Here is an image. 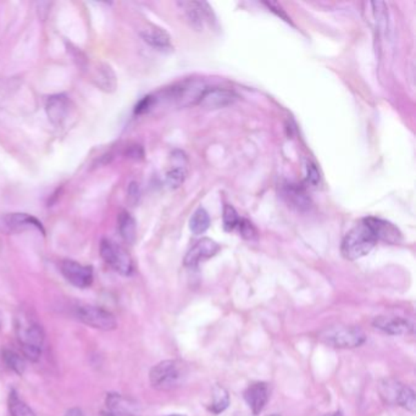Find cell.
I'll return each mask as SVG.
<instances>
[{
    "mask_svg": "<svg viewBox=\"0 0 416 416\" xmlns=\"http://www.w3.org/2000/svg\"><path fill=\"white\" fill-rule=\"evenodd\" d=\"M376 243L377 238L374 231L364 219L344 236L342 240V256L348 260H357L368 256L374 249Z\"/></svg>",
    "mask_w": 416,
    "mask_h": 416,
    "instance_id": "cell-1",
    "label": "cell"
},
{
    "mask_svg": "<svg viewBox=\"0 0 416 416\" xmlns=\"http://www.w3.org/2000/svg\"><path fill=\"white\" fill-rule=\"evenodd\" d=\"M17 333L22 354L30 362H38L44 344V331L37 321L22 315L17 318Z\"/></svg>",
    "mask_w": 416,
    "mask_h": 416,
    "instance_id": "cell-2",
    "label": "cell"
},
{
    "mask_svg": "<svg viewBox=\"0 0 416 416\" xmlns=\"http://www.w3.org/2000/svg\"><path fill=\"white\" fill-rule=\"evenodd\" d=\"M187 365L181 360H164L150 370V384L158 391L176 390L187 379Z\"/></svg>",
    "mask_w": 416,
    "mask_h": 416,
    "instance_id": "cell-3",
    "label": "cell"
},
{
    "mask_svg": "<svg viewBox=\"0 0 416 416\" xmlns=\"http://www.w3.org/2000/svg\"><path fill=\"white\" fill-rule=\"evenodd\" d=\"M319 338L329 347L340 349L360 347L366 341V336L362 329L357 326L347 325L327 327L320 332Z\"/></svg>",
    "mask_w": 416,
    "mask_h": 416,
    "instance_id": "cell-4",
    "label": "cell"
},
{
    "mask_svg": "<svg viewBox=\"0 0 416 416\" xmlns=\"http://www.w3.org/2000/svg\"><path fill=\"white\" fill-rule=\"evenodd\" d=\"M101 256L109 267L123 276H129L134 272V260L128 251L114 240H103Z\"/></svg>",
    "mask_w": 416,
    "mask_h": 416,
    "instance_id": "cell-5",
    "label": "cell"
},
{
    "mask_svg": "<svg viewBox=\"0 0 416 416\" xmlns=\"http://www.w3.org/2000/svg\"><path fill=\"white\" fill-rule=\"evenodd\" d=\"M77 318L85 325L101 331H112L118 326V321L114 314H112L109 310L103 309L99 306H92V305L79 306Z\"/></svg>",
    "mask_w": 416,
    "mask_h": 416,
    "instance_id": "cell-6",
    "label": "cell"
},
{
    "mask_svg": "<svg viewBox=\"0 0 416 416\" xmlns=\"http://www.w3.org/2000/svg\"><path fill=\"white\" fill-rule=\"evenodd\" d=\"M205 90L207 88L200 81H185L167 90L165 92L166 98L176 102L182 107H188L196 103L198 104Z\"/></svg>",
    "mask_w": 416,
    "mask_h": 416,
    "instance_id": "cell-7",
    "label": "cell"
},
{
    "mask_svg": "<svg viewBox=\"0 0 416 416\" xmlns=\"http://www.w3.org/2000/svg\"><path fill=\"white\" fill-rule=\"evenodd\" d=\"M381 393L388 403L398 404L411 413L415 411V393L404 384H400L395 381H384Z\"/></svg>",
    "mask_w": 416,
    "mask_h": 416,
    "instance_id": "cell-8",
    "label": "cell"
},
{
    "mask_svg": "<svg viewBox=\"0 0 416 416\" xmlns=\"http://www.w3.org/2000/svg\"><path fill=\"white\" fill-rule=\"evenodd\" d=\"M60 271L67 281L77 289H87L93 282V269L74 260H64L60 264Z\"/></svg>",
    "mask_w": 416,
    "mask_h": 416,
    "instance_id": "cell-9",
    "label": "cell"
},
{
    "mask_svg": "<svg viewBox=\"0 0 416 416\" xmlns=\"http://www.w3.org/2000/svg\"><path fill=\"white\" fill-rule=\"evenodd\" d=\"M220 251V246L215 240L210 238H202L187 251L185 256V265L189 267H196L199 262L216 256Z\"/></svg>",
    "mask_w": 416,
    "mask_h": 416,
    "instance_id": "cell-10",
    "label": "cell"
},
{
    "mask_svg": "<svg viewBox=\"0 0 416 416\" xmlns=\"http://www.w3.org/2000/svg\"><path fill=\"white\" fill-rule=\"evenodd\" d=\"M71 110V103L65 94H54L49 96L45 102V112L49 121L55 126H63L67 120Z\"/></svg>",
    "mask_w": 416,
    "mask_h": 416,
    "instance_id": "cell-11",
    "label": "cell"
},
{
    "mask_svg": "<svg viewBox=\"0 0 416 416\" xmlns=\"http://www.w3.org/2000/svg\"><path fill=\"white\" fill-rule=\"evenodd\" d=\"M237 101L235 92L225 88H207L198 104L204 109H220L229 107Z\"/></svg>",
    "mask_w": 416,
    "mask_h": 416,
    "instance_id": "cell-12",
    "label": "cell"
},
{
    "mask_svg": "<svg viewBox=\"0 0 416 416\" xmlns=\"http://www.w3.org/2000/svg\"><path fill=\"white\" fill-rule=\"evenodd\" d=\"M374 326L391 336H406L414 332V325L410 321L399 316H377Z\"/></svg>",
    "mask_w": 416,
    "mask_h": 416,
    "instance_id": "cell-13",
    "label": "cell"
},
{
    "mask_svg": "<svg viewBox=\"0 0 416 416\" xmlns=\"http://www.w3.org/2000/svg\"><path fill=\"white\" fill-rule=\"evenodd\" d=\"M270 392L265 382H256L251 384L245 392V399L254 415H259L269 402Z\"/></svg>",
    "mask_w": 416,
    "mask_h": 416,
    "instance_id": "cell-14",
    "label": "cell"
},
{
    "mask_svg": "<svg viewBox=\"0 0 416 416\" xmlns=\"http://www.w3.org/2000/svg\"><path fill=\"white\" fill-rule=\"evenodd\" d=\"M365 221L374 231L377 240H384L390 245H397L402 240V233H400L399 229L388 221L377 219V218H368V219H365Z\"/></svg>",
    "mask_w": 416,
    "mask_h": 416,
    "instance_id": "cell-15",
    "label": "cell"
},
{
    "mask_svg": "<svg viewBox=\"0 0 416 416\" xmlns=\"http://www.w3.org/2000/svg\"><path fill=\"white\" fill-rule=\"evenodd\" d=\"M282 197L291 208H294L298 211H305L311 207L308 193L305 192L303 187L293 183H287L282 186Z\"/></svg>",
    "mask_w": 416,
    "mask_h": 416,
    "instance_id": "cell-16",
    "label": "cell"
},
{
    "mask_svg": "<svg viewBox=\"0 0 416 416\" xmlns=\"http://www.w3.org/2000/svg\"><path fill=\"white\" fill-rule=\"evenodd\" d=\"M182 8H185L188 20L191 21L193 27L202 28L204 22H210L211 10L207 3H199V1H183L181 3Z\"/></svg>",
    "mask_w": 416,
    "mask_h": 416,
    "instance_id": "cell-17",
    "label": "cell"
},
{
    "mask_svg": "<svg viewBox=\"0 0 416 416\" xmlns=\"http://www.w3.org/2000/svg\"><path fill=\"white\" fill-rule=\"evenodd\" d=\"M4 224L11 231H26V229H38L44 233L42 224L32 215L28 214H9L4 218Z\"/></svg>",
    "mask_w": 416,
    "mask_h": 416,
    "instance_id": "cell-18",
    "label": "cell"
},
{
    "mask_svg": "<svg viewBox=\"0 0 416 416\" xmlns=\"http://www.w3.org/2000/svg\"><path fill=\"white\" fill-rule=\"evenodd\" d=\"M93 81L102 91L112 93L116 90V76L109 65H98L93 72Z\"/></svg>",
    "mask_w": 416,
    "mask_h": 416,
    "instance_id": "cell-19",
    "label": "cell"
},
{
    "mask_svg": "<svg viewBox=\"0 0 416 416\" xmlns=\"http://www.w3.org/2000/svg\"><path fill=\"white\" fill-rule=\"evenodd\" d=\"M141 36L145 39V42L148 43L153 48L159 50L171 48V37L163 28L155 26L148 27L141 32Z\"/></svg>",
    "mask_w": 416,
    "mask_h": 416,
    "instance_id": "cell-20",
    "label": "cell"
},
{
    "mask_svg": "<svg viewBox=\"0 0 416 416\" xmlns=\"http://www.w3.org/2000/svg\"><path fill=\"white\" fill-rule=\"evenodd\" d=\"M118 231L126 243H134L137 237V225L134 216L127 211H123L118 215Z\"/></svg>",
    "mask_w": 416,
    "mask_h": 416,
    "instance_id": "cell-21",
    "label": "cell"
},
{
    "mask_svg": "<svg viewBox=\"0 0 416 416\" xmlns=\"http://www.w3.org/2000/svg\"><path fill=\"white\" fill-rule=\"evenodd\" d=\"M107 404L109 410L103 413L102 416H136L121 395H107Z\"/></svg>",
    "mask_w": 416,
    "mask_h": 416,
    "instance_id": "cell-22",
    "label": "cell"
},
{
    "mask_svg": "<svg viewBox=\"0 0 416 416\" xmlns=\"http://www.w3.org/2000/svg\"><path fill=\"white\" fill-rule=\"evenodd\" d=\"M209 226H210V218H209L208 211L203 208L197 209L189 220L191 231L194 235H203L207 232Z\"/></svg>",
    "mask_w": 416,
    "mask_h": 416,
    "instance_id": "cell-23",
    "label": "cell"
},
{
    "mask_svg": "<svg viewBox=\"0 0 416 416\" xmlns=\"http://www.w3.org/2000/svg\"><path fill=\"white\" fill-rule=\"evenodd\" d=\"M1 357H3L6 366L12 370L15 374L22 375L25 373V370H26V360L19 353L10 351V349H4L1 352Z\"/></svg>",
    "mask_w": 416,
    "mask_h": 416,
    "instance_id": "cell-24",
    "label": "cell"
},
{
    "mask_svg": "<svg viewBox=\"0 0 416 416\" xmlns=\"http://www.w3.org/2000/svg\"><path fill=\"white\" fill-rule=\"evenodd\" d=\"M9 411L11 416H36L32 409L17 395V391H11L9 395Z\"/></svg>",
    "mask_w": 416,
    "mask_h": 416,
    "instance_id": "cell-25",
    "label": "cell"
},
{
    "mask_svg": "<svg viewBox=\"0 0 416 416\" xmlns=\"http://www.w3.org/2000/svg\"><path fill=\"white\" fill-rule=\"evenodd\" d=\"M229 397L227 391L221 386H216L213 391V403L210 406V410L215 414H220L229 406Z\"/></svg>",
    "mask_w": 416,
    "mask_h": 416,
    "instance_id": "cell-26",
    "label": "cell"
},
{
    "mask_svg": "<svg viewBox=\"0 0 416 416\" xmlns=\"http://www.w3.org/2000/svg\"><path fill=\"white\" fill-rule=\"evenodd\" d=\"M187 172L183 167H174L166 174V183L170 188H178L186 180Z\"/></svg>",
    "mask_w": 416,
    "mask_h": 416,
    "instance_id": "cell-27",
    "label": "cell"
},
{
    "mask_svg": "<svg viewBox=\"0 0 416 416\" xmlns=\"http://www.w3.org/2000/svg\"><path fill=\"white\" fill-rule=\"evenodd\" d=\"M242 218L236 211V209L232 205L226 204L224 208V225L226 231H235L237 226L240 224Z\"/></svg>",
    "mask_w": 416,
    "mask_h": 416,
    "instance_id": "cell-28",
    "label": "cell"
},
{
    "mask_svg": "<svg viewBox=\"0 0 416 416\" xmlns=\"http://www.w3.org/2000/svg\"><path fill=\"white\" fill-rule=\"evenodd\" d=\"M306 182L313 187H316L320 183V171L311 161L306 164Z\"/></svg>",
    "mask_w": 416,
    "mask_h": 416,
    "instance_id": "cell-29",
    "label": "cell"
},
{
    "mask_svg": "<svg viewBox=\"0 0 416 416\" xmlns=\"http://www.w3.org/2000/svg\"><path fill=\"white\" fill-rule=\"evenodd\" d=\"M236 229H238L240 236L245 237L246 240H253L256 236V229H254V226L246 219H240V224Z\"/></svg>",
    "mask_w": 416,
    "mask_h": 416,
    "instance_id": "cell-30",
    "label": "cell"
},
{
    "mask_svg": "<svg viewBox=\"0 0 416 416\" xmlns=\"http://www.w3.org/2000/svg\"><path fill=\"white\" fill-rule=\"evenodd\" d=\"M139 199V187L136 182H132L128 187V202L136 205Z\"/></svg>",
    "mask_w": 416,
    "mask_h": 416,
    "instance_id": "cell-31",
    "label": "cell"
},
{
    "mask_svg": "<svg viewBox=\"0 0 416 416\" xmlns=\"http://www.w3.org/2000/svg\"><path fill=\"white\" fill-rule=\"evenodd\" d=\"M265 6H269V8H270L271 11H273V12H278V17H282V19H284L286 21H291L289 17H287V15H286V12L282 10V8H281V6H278V3H265Z\"/></svg>",
    "mask_w": 416,
    "mask_h": 416,
    "instance_id": "cell-32",
    "label": "cell"
},
{
    "mask_svg": "<svg viewBox=\"0 0 416 416\" xmlns=\"http://www.w3.org/2000/svg\"><path fill=\"white\" fill-rule=\"evenodd\" d=\"M127 154L129 158L138 159V158H142V156H143V150H142V148H141L139 145H134V147H132V148L129 149Z\"/></svg>",
    "mask_w": 416,
    "mask_h": 416,
    "instance_id": "cell-33",
    "label": "cell"
},
{
    "mask_svg": "<svg viewBox=\"0 0 416 416\" xmlns=\"http://www.w3.org/2000/svg\"><path fill=\"white\" fill-rule=\"evenodd\" d=\"M64 416H85V414H83V411L81 410L80 408H72V409L66 411Z\"/></svg>",
    "mask_w": 416,
    "mask_h": 416,
    "instance_id": "cell-34",
    "label": "cell"
},
{
    "mask_svg": "<svg viewBox=\"0 0 416 416\" xmlns=\"http://www.w3.org/2000/svg\"><path fill=\"white\" fill-rule=\"evenodd\" d=\"M325 416H343V415H342L341 411H335V413H330V414H326Z\"/></svg>",
    "mask_w": 416,
    "mask_h": 416,
    "instance_id": "cell-35",
    "label": "cell"
},
{
    "mask_svg": "<svg viewBox=\"0 0 416 416\" xmlns=\"http://www.w3.org/2000/svg\"><path fill=\"white\" fill-rule=\"evenodd\" d=\"M169 416H186V415H181V414H175V415H169Z\"/></svg>",
    "mask_w": 416,
    "mask_h": 416,
    "instance_id": "cell-36",
    "label": "cell"
},
{
    "mask_svg": "<svg viewBox=\"0 0 416 416\" xmlns=\"http://www.w3.org/2000/svg\"><path fill=\"white\" fill-rule=\"evenodd\" d=\"M269 416H280V415H278V414H272V415H269Z\"/></svg>",
    "mask_w": 416,
    "mask_h": 416,
    "instance_id": "cell-37",
    "label": "cell"
}]
</instances>
